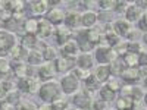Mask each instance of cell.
Instances as JSON below:
<instances>
[{
    "label": "cell",
    "instance_id": "obj_1",
    "mask_svg": "<svg viewBox=\"0 0 147 110\" xmlns=\"http://www.w3.org/2000/svg\"><path fill=\"white\" fill-rule=\"evenodd\" d=\"M38 94H40V99L46 103H55L56 100L60 99V87L59 84L52 81V82H46L43 84L40 90H38Z\"/></svg>",
    "mask_w": 147,
    "mask_h": 110
},
{
    "label": "cell",
    "instance_id": "obj_26",
    "mask_svg": "<svg viewBox=\"0 0 147 110\" xmlns=\"http://www.w3.org/2000/svg\"><path fill=\"white\" fill-rule=\"evenodd\" d=\"M22 44H24V47H27V48H35L37 44H38V41H37V37L34 34H27V35H24Z\"/></svg>",
    "mask_w": 147,
    "mask_h": 110
},
{
    "label": "cell",
    "instance_id": "obj_14",
    "mask_svg": "<svg viewBox=\"0 0 147 110\" xmlns=\"http://www.w3.org/2000/svg\"><path fill=\"white\" fill-rule=\"evenodd\" d=\"M47 21L53 25H59V23H62V21H65V15L60 9H52L47 13Z\"/></svg>",
    "mask_w": 147,
    "mask_h": 110
},
{
    "label": "cell",
    "instance_id": "obj_12",
    "mask_svg": "<svg viewBox=\"0 0 147 110\" xmlns=\"http://www.w3.org/2000/svg\"><path fill=\"white\" fill-rule=\"evenodd\" d=\"M52 31H53V27H52V23L49 22L47 19H40L38 21V30H37L38 37L46 38V37H49V35L52 34Z\"/></svg>",
    "mask_w": 147,
    "mask_h": 110
},
{
    "label": "cell",
    "instance_id": "obj_30",
    "mask_svg": "<svg viewBox=\"0 0 147 110\" xmlns=\"http://www.w3.org/2000/svg\"><path fill=\"white\" fill-rule=\"evenodd\" d=\"M65 23H66V28H74L78 23V13L69 12V13L65 16Z\"/></svg>",
    "mask_w": 147,
    "mask_h": 110
},
{
    "label": "cell",
    "instance_id": "obj_27",
    "mask_svg": "<svg viewBox=\"0 0 147 110\" xmlns=\"http://www.w3.org/2000/svg\"><path fill=\"white\" fill-rule=\"evenodd\" d=\"M106 43L107 46H112V47H116L121 44V37L118 34H115L113 31H109L106 34Z\"/></svg>",
    "mask_w": 147,
    "mask_h": 110
},
{
    "label": "cell",
    "instance_id": "obj_47",
    "mask_svg": "<svg viewBox=\"0 0 147 110\" xmlns=\"http://www.w3.org/2000/svg\"><path fill=\"white\" fill-rule=\"evenodd\" d=\"M127 5H128L127 2H116V6H115V9H116L118 12H119V10H124V9L127 10V7H128Z\"/></svg>",
    "mask_w": 147,
    "mask_h": 110
},
{
    "label": "cell",
    "instance_id": "obj_40",
    "mask_svg": "<svg viewBox=\"0 0 147 110\" xmlns=\"http://www.w3.org/2000/svg\"><path fill=\"white\" fill-rule=\"evenodd\" d=\"M65 109H66V101L62 100V99H59L55 103H52V110H65Z\"/></svg>",
    "mask_w": 147,
    "mask_h": 110
},
{
    "label": "cell",
    "instance_id": "obj_53",
    "mask_svg": "<svg viewBox=\"0 0 147 110\" xmlns=\"http://www.w3.org/2000/svg\"><path fill=\"white\" fill-rule=\"evenodd\" d=\"M144 40H146V43H147V34L144 35Z\"/></svg>",
    "mask_w": 147,
    "mask_h": 110
},
{
    "label": "cell",
    "instance_id": "obj_32",
    "mask_svg": "<svg viewBox=\"0 0 147 110\" xmlns=\"http://www.w3.org/2000/svg\"><path fill=\"white\" fill-rule=\"evenodd\" d=\"M55 57H56V50L50 46H46L43 50V59L44 60H53Z\"/></svg>",
    "mask_w": 147,
    "mask_h": 110
},
{
    "label": "cell",
    "instance_id": "obj_31",
    "mask_svg": "<svg viewBox=\"0 0 147 110\" xmlns=\"http://www.w3.org/2000/svg\"><path fill=\"white\" fill-rule=\"evenodd\" d=\"M21 19L19 18H15V16H12L9 21H6L5 22V27L7 28V30H19L21 28Z\"/></svg>",
    "mask_w": 147,
    "mask_h": 110
},
{
    "label": "cell",
    "instance_id": "obj_35",
    "mask_svg": "<svg viewBox=\"0 0 147 110\" xmlns=\"http://www.w3.org/2000/svg\"><path fill=\"white\" fill-rule=\"evenodd\" d=\"M109 70H110V73H112V75H121L122 70H124V68H122V63H121V62H116V60H115V62L110 63Z\"/></svg>",
    "mask_w": 147,
    "mask_h": 110
},
{
    "label": "cell",
    "instance_id": "obj_2",
    "mask_svg": "<svg viewBox=\"0 0 147 110\" xmlns=\"http://www.w3.org/2000/svg\"><path fill=\"white\" fill-rule=\"evenodd\" d=\"M15 46H16V38L13 34L7 31H0V57H3L9 52H12Z\"/></svg>",
    "mask_w": 147,
    "mask_h": 110
},
{
    "label": "cell",
    "instance_id": "obj_39",
    "mask_svg": "<svg viewBox=\"0 0 147 110\" xmlns=\"http://www.w3.org/2000/svg\"><path fill=\"white\" fill-rule=\"evenodd\" d=\"M84 82H85V87H87L88 90H96L97 88V82H99V81L94 78V75H91L88 79H85Z\"/></svg>",
    "mask_w": 147,
    "mask_h": 110
},
{
    "label": "cell",
    "instance_id": "obj_46",
    "mask_svg": "<svg viewBox=\"0 0 147 110\" xmlns=\"http://www.w3.org/2000/svg\"><path fill=\"white\" fill-rule=\"evenodd\" d=\"M105 107H106V101H103V100H102V101H96V103L93 104V109H94V110H102V109H105Z\"/></svg>",
    "mask_w": 147,
    "mask_h": 110
},
{
    "label": "cell",
    "instance_id": "obj_13",
    "mask_svg": "<svg viewBox=\"0 0 147 110\" xmlns=\"http://www.w3.org/2000/svg\"><path fill=\"white\" fill-rule=\"evenodd\" d=\"M77 66L80 69H84V70H88L91 66H93V57L90 53H82L78 56L77 59Z\"/></svg>",
    "mask_w": 147,
    "mask_h": 110
},
{
    "label": "cell",
    "instance_id": "obj_50",
    "mask_svg": "<svg viewBox=\"0 0 147 110\" xmlns=\"http://www.w3.org/2000/svg\"><path fill=\"white\" fill-rule=\"evenodd\" d=\"M38 110H52V104L50 103H46L41 107H38Z\"/></svg>",
    "mask_w": 147,
    "mask_h": 110
},
{
    "label": "cell",
    "instance_id": "obj_7",
    "mask_svg": "<svg viewBox=\"0 0 147 110\" xmlns=\"http://www.w3.org/2000/svg\"><path fill=\"white\" fill-rule=\"evenodd\" d=\"M132 31L131 25L128 21H124V19H118L113 22V32L118 34L119 37H128L129 32Z\"/></svg>",
    "mask_w": 147,
    "mask_h": 110
},
{
    "label": "cell",
    "instance_id": "obj_48",
    "mask_svg": "<svg viewBox=\"0 0 147 110\" xmlns=\"http://www.w3.org/2000/svg\"><path fill=\"white\" fill-rule=\"evenodd\" d=\"M138 65H147V53H146V52H143V53L140 54Z\"/></svg>",
    "mask_w": 147,
    "mask_h": 110
},
{
    "label": "cell",
    "instance_id": "obj_9",
    "mask_svg": "<svg viewBox=\"0 0 147 110\" xmlns=\"http://www.w3.org/2000/svg\"><path fill=\"white\" fill-rule=\"evenodd\" d=\"M72 103L75 104L77 107H80V109H90V106H91V99L88 97V94L78 93L77 95H74Z\"/></svg>",
    "mask_w": 147,
    "mask_h": 110
},
{
    "label": "cell",
    "instance_id": "obj_18",
    "mask_svg": "<svg viewBox=\"0 0 147 110\" xmlns=\"http://www.w3.org/2000/svg\"><path fill=\"white\" fill-rule=\"evenodd\" d=\"M13 72H15V75H16L19 79L28 78L30 73H31V68H30V65H27V63H18V65H15Z\"/></svg>",
    "mask_w": 147,
    "mask_h": 110
},
{
    "label": "cell",
    "instance_id": "obj_22",
    "mask_svg": "<svg viewBox=\"0 0 147 110\" xmlns=\"http://www.w3.org/2000/svg\"><path fill=\"white\" fill-rule=\"evenodd\" d=\"M97 21V15L94 13V12L88 10V12H84V13L81 15V23L84 27H93L94 23Z\"/></svg>",
    "mask_w": 147,
    "mask_h": 110
},
{
    "label": "cell",
    "instance_id": "obj_33",
    "mask_svg": "<svg viewBox=\"0 0 147 110\" xmlns=\"http://www.w3.org/2000/svg\"><path fill=\"white\" fill-rule=\"evenodd\" d=\"M10 70V66H9V62L7 60H5L3 57H0V82H2L3 76L6 75V73Z\"/></svg>",
    "mask_w": 147,
    "mask_h": 110
},
{
    "label": "cell",
    "instance_id": "obj_41",
    "mask_svg": "<svg viewBox=\"0 0 147 110\" xmlns=\"http://www.w3.org/2000/svg\"><path fill=\"white\" fill-rule=\"evenodd\" d=\"M128 52H129V53L141 52V44H140V43H129V44H128Z\"/></svg>",
    "mask_w": 147,
    "mask_h": 110
},
{
    "label": "cell",
    "instance_id": "obj_25",
    "mask_svg": "<svg viewBox=\"0 0 147 110\" xmlns=\"http://www.w3.org/2000/svg\"><path fill=\"white\" fill-rule=\"evenodd\" d=\"M138 59H140L138 53H127L124 56V62L128 65V68H136L138 65Z\"/></svg>",
    "mask_w": 147,
    "mask_h": 110
},
{
    "label": "cell",
    "instance_id": "obj_4",
    "mask_svg": "<svg viewBox=\"0 0 147 110\" xmlns=\"http://www.w3.org/2000/svg\"><path fill=\"white\" fill-rule=\"evenodd\" d=\"M60 85H62L63 93L66 94H74L78 88H80V79L74 75V73H71V75H66L62 78V82H60Z\"/></svg>",
    "mask_w": 147,
    "mask_h": 110
},
{
    "label": "cell",
    "instance_id": "obj_36",
    "mask_svg": "<svg viewBox=\"0 0 147 110\" xmlns=\"http://www.w3.org/2000/svg\"><path fill=\"white\" fill-rule=\"evenodd\" d=\"M74 75H75L78 79H82V81H85V79H88L90 76H91V73L88 72V70H84V69H80V68H77V69H74Z\"/></svg>",
    "mask_w": 147,
    "mask_h": 110
},
{
    "label": "cell",
    "instance_id": "obj_20",
    "mask_svg": "<svg viewBox=\"0 0 147 110\" xmlns=\"http://www.w3.org/2000/svg\"><path fill=\"white\" fill-rule=\"evenodd\" d=\"M121 76L124 78L125 81H129V82L131 81H137L140 78V70L137 68H127V69L122 70Z\"/></svg>",
    "mask_w": 147,
    "mask_h": 110
},
{
    "label": "cell",
    "instance_id": "obj_28",
    "mask_svg": "<svg viewBox=\"0 0 147 110\" xmlns=\"http://www.w3.org/2000/svg\"><path fill=\"white\" fill-rule=\"evenodd\" d=\"M100 97L103 99V101H112L115 99V91H112L107 85H105L100 90Z\"/></svg>",
    "mask_w": 147,
    "mask_h": 110
},
{
    "label": "cell",
    "instance_id": "obj_51",
    "mask_svg": "<svg viewBox=\"0 0 147 110\" xmlns=\"http://www.w3.org/2000/svg\"><path fill=\"white\" fill-rule=\"evenodd\" d=\"M144 87H147V78L144 79Z\"/></svg>",
    "mask_w": 147,
    "mask_h": 110
},
{
    "label": "cell",
    "instance_id": "obj_34",
    "mask_svg": "<svg viewBox=\"0 0 147 110\" xmlns=\"http://www.w3.org/2000/svg\"><path fill=\"white\" fill-rule=\"evenodd\" d=\"M87 38L91 44H94V43H99L102 37H100V32L97 30H90V31H87Z\"/></svg>",
    "mask_w": 147,
    "mask_h": 110
},
{
    "label": "cell",
    "instance_id": "obj_23",
    "mask_svg": "<svg viewBox=\"0 0 147 110\" xmlns=\"http://www.w3.org/2000/svg\"><path fill=\"white\" fill-rule=\"evenodd\" d=\"M43 53H40V52H37V50H31L30 53H28V57H27V62H28V65H38V63H41L43 62Z\"/></svg>",
    "mask_w": 147,
    "mask_h": 110
},
{
    "label": "cell",
    "instance_id": "obj_44",
    "mask_svg": "<svg viewBox=\"0 0 147 110\" xmlns=\"http://www.w3.org/2000/svg\"><path fill=\"white\" fill-rule=\"evenodd\" d=\"M0 110H13V104H10L9 101H0Z\"/></svg>",
    "mask_w": 147,
    "mask_h": 110
},
{
    "label": "cell",
    "instance_id": "obj_8",
    "mask_svg": "<svg viewBox=\"0 0 147 110\" xmlns=\"http://www.w3.org/2000/svg\"><path fill=\"white\" fill-rule=\"evenodd\" d=\"M125 16L128 22H137L140 16H143V9H140L137 5H129L125 10Z\"/></svg>",
    "mask_w": 147,
    "mask_h": 110
},
{
    "label": "cell",
    "instance_id": "obj_6",
    "mask_svg": "<svg viewBox=\"0 0 147 110\" xmlns=\"http://www.w3.org/2000/svg\"><path fill=\"white\" fill-rule=\"evenodd\" d=\"M75 63H77V62H75V59H74V57L62 56V57H59V59L56 60V63H55V69H56V72L65 73V72L71 70Z\"/></svg>",
    "mask_w": 147,
    "mask_h": 110
},
{
    "label": "cell",
    "instance_id": "obj_3",
    "mask_svg": "<svg viewBox=\"0 0 147 110\" xmlns=\"http://www.w3.org/2000/svg\"><path fill=\"white\" fill-rule=\"evenodd\" d=\"M96 59L100 65H106V63H110V62H115L116 53L112 48H109L107 46H100V47H97V50H96Z\"/></svg>",
    "mask_w": 147,
    "mask_h": 110
},
{
    "label": "cell",
    "instance_id": "obj_17",
    "mask_svg": "<svg viewBox=\"0 0 147 110\" xmlns=\"http://www.w3.org/2000/svg\"><path fill=\"white\" fill-rule=\"evenodd\" d=\"M109 75H110V70H109V66H106V65L97 66V69L94 70V78L99 81V82L107 81L109 79Z\"/></svg>",
    "mask_w": 147,
    "mask_h": 110
},
{
    "label": "cell",
    "instance_id": "obj_38",
    "mask_svg": "<svg viewBox=\"0 0 147 110\" xmlns=\"http://www.w3.org/2000/svg\"><path fill=\"white\" fill-rule=\"evenodd\" d=\"M6 101H9L10 104H15V103H18L19 101V99H21V97H19V93H16V91H10L7 95H6Z\"/></svg>",
    "mask_w": 147,
    "mask_h": 110
},
{
    "label": "cell",
    "instance_id": "obj_21",
    "mask_svg": "<svg viewBox=\"0 0 147 110\" xmlns=\"http://www.w3.org/2000/svg\"><path fill=\"white\" fill-rule=\"evenodd\" d=\"M10 53H12V57L19 62V60L27 59L30 52H28V48H27V47H24V46H15V47H13V50H12Z\"/></svg>",
    "mask_w": 147,
    "mask_h": 110
},
{
    "label": "cell",
    "instance_id": "obj_49",
    "mask_svg": "<svg viewBox=\"0 0 147 110\" xmlns=\"http://www.w3.org/2000/svg\"><path fill=\"white\" fill-rule=\"evenodd\" d=\"M9 94V91L3 87V84L0 82V99H6V95Z\"/></svg>",
    "mask_w": 147,
    "mask_h": 110
},
{
    "label": "cell",
    "instance_id": "obj_45",
    "mask_svg": "<svg viewBox=\"0 0 147 110\" xmlns=\"http://www.w3.org/2000/svg\"><path fill=\"white\" fill-rule=\"evenodd\" d=\"M140 30H143V31L147 32V13H144L143 18H141V21H140Z\"/></svg>",
    "mask_w": 147,
    "mask_h": 110
},
{
    "label": "cell",
    "instance_id": "obj_11",
    "mask_svg": "<svg viewBox=\"0 0 147 110\" xmlns=\"http://www.w3.org/2000/svg\"><path fill=\"white\" fill-rule=\"evenodd\" d=\"M71 30L69 28H65V27H59V28H56V31H55V35H56V41L60 44V46H63L65 43H68L69 41V38H71Z\"/></svg>",
    "mask_w": 147,
    "mask_h": 110
},
{
    "label": "cell",
    "instance_id": "obj_10",
    "mask_svg": "<svg viewBox=\"0 0 147 110\" xmlns=\"http://www.w3.org/2000/svg\"><path fill=\"white\" fill-rule=\"evenodd\" d=\"M136 104H137V101L134 100L131 95L121 97V99L118 100V103H116L119 110H134V109H136Z\"/></svg>",
    "mask_w": 147,
    "mask_h": 110
},
{
    "label": "cell",
    "instance_id": "obj_43",
    "mask_svg": "<svg viewBox=\"0 0 147 110\" xmlns=\"http://www.w3.org/2000/svg\"><path fill=\"white\" fill-rule=\"evenodd\" d=\"M107 87H109L110 90H112V91H116V90H119V88H121L116 79H109V84H107Z\"/></svg>",
    "mask_w": 147,
    "mask_h": 110
},
{
    "label": "cell",
    "instance_id": "obj_52",
    "mask_svg": "<svg viewBox=\"0 0 147 110\" xmlns=\"http://www.w3.org/2000/svg\"><path fill=\"white\" fill-rule=\"evenodd\" d=\"M144 101H146V104H147V94L144 95Z\"/></svg>",
    "mask_w": 147,
    "mask_h": 110
},
{
    "label": "cell",
    "instance_id": "obj_37",
    "mask_svg": "<svg viewBox=\"0 0 147 110\" xmlns=\"http://www.w3.org/2000/svg\"><path fill=\"white\" fill-rule=\"evenodd\" d=\"M97 5L102 9H115L116 2H113V0H102V2H97Z\"/></svg>",
    "mask_w": 147,
    "mask_h": 110
},
{
    "label": "cell",
    "instance_id": "obj_24",
    "mask_svg": "<svg viewBox=\"0 0 147 110\" xmlns=\"http://www.w3.org/2000/svg\"><path fill=\"white\" fill-rule=\"evenodd\" d=\"M47 7H49V5H47V2H44V0H40V2H32L31 3L32 13H35V15L44 13V12L47 10Z\"/></svg>",
    "mask_w": 147,
    "mask_h": 110
},
{
    "label": "cell",
    "instance_id": "obj_42",
    "mask_svg": "<svg viewBox=\"0 0 147 110\" xmlns=\"http://www.w3.org/2000/svg\"><path fill=\"white\" fill-rule=\"evenodd\" d=\"M19 110H37V107H35V104H32L31 101H22Z\"/></svg>",
    "mask_w": 147,
    "mask_h": 110
},
{
    "label": "cell",
    "instance_id": "obj_16",
    "mask_svg": "<svg viewBox=\"0 0 147 110\" xmlns=\"http://www.w3.org/2000/svg\"><path fill=\"white\" fill-rule=\"evenodd\" d=\"M55 72L56 69L52 66V63H44L38 68V76L41 79H50L55 76Z\"/></svg>",
    "mask_w": 147,
    "mask_h": 110
},
{
    "label": "cell",
    "instance_id": "obj_15",
    "mask_svg": "<svg viewBox=\"0 0 147 110\" xmlns=\"http://www.w3.org/2000/svg\"><path fill=\"white\" fill-rule=\"evenodd\" d=\"M78 44H77V41H68V43H65L63 46H62V54L63 56H66V57H75V54L78 53Z\"/></svg>",
    "mask_w": 147,
    "mask_h": 110
},
{
    "label": "cell",
    "instance_id": "obj_19",
    "mask_svg": "<svg viewBox=\"0 0 147 110\" xmlns=\"http://www.w3.org/2000/svg\"><path fill=\"white\" fill-rule=\"evenodd\" d=\"M77 44H78L80 48H82L84 52H88L90 48H91V43L87 38V31L78 32V35H77Z\"/></svg>",
    "mask_w": 147,
    "mask_h": 110
},
{
    "label": "cell",
    "instance_id": "obj_5",
    "mask_svg": "<svg viewBox=\"0 0 147 110\" xmlns=\"http://www.w3.org/2000/svg\"><path fill=\"white\" fill-rule=\"evenodd\" d=\"M18 87L21 91L24 93H37L38 91V87H40V84H38V79H35V78H22L18 81Z\"/></svg>",
    "mask_w": 147,
    "mask_h": 110
},
{
    "label": "cell",
    "instance_id": "obj_29",
    "mask_svg": "<svg viewBox=\"0 0 147 110\" xmlns=\"http://www.w3.org/2000/svg\"><path fill=\"white\" fill-rule=\"evenodd\" d=\"M24 27H25L27 34H34V32H37V30H38V21L37 19H28V21H25Z\"/></svg>",
    "mask_w": 147,
    "mask_h": 110
}]
</instances>
